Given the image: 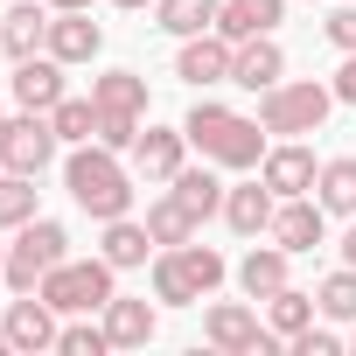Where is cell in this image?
<instances>
[{"label": "cell", "mask_w": 356, "mask_h": 356, "mask_svg": "<svg viewBox=\"0 0 356 356\" xmlns=\"http://www.w3.org/2000/svg\"><path fill=\"white\" fill-rule=\"evenodd\" d=\"M63 189H70V203H77L84 217H98V224L133 217V175H126V161H119L112 147H98V140L70 147V161H63Z\"/></svg>", "instance_id": "1"}, {"label": "cell", "mask_w": 356, "mask_h": 356, "mask_svg": "<svg viewBox=\"0 0 356 356\" xmlns=\"http://www.w3.org/2000/svg\"><path fill=\"white\" fill-rule=\"evenodd\" d=\"M182 133H189V147H196L203 161H217V168H231V175H252V168L266 161V126L245 119V112H231V105H217V98H203V105L182 119Z\"/></svg>", "instance_id": "2"}, {"label": "cell", "mask_w": 356, "mask_h": 356, "mask_svg": "<svg viewBox=\"0 0 356 356\" xmlns=\"http://www.w3.org/2000/svg\"><path fill=\"white\" fill-rule=\"evenodd\" d=\"M224 252H210V245H161L154 252V300L161 307H196V300H210L217 286H224Z\"/></svg>", "instance_id": "3"}, {"label": "cell", "mask_w": 356, "mask_h": 356, "mask_svg": "<svg viewBox=\"0 0 356 356\" xmlns=\"http://www.w3.org/2000/svg\"><path fill=\"white\" fill-rule=\"evenodd\" d=\"M112 280H119V266L98 252V259H63V266H49L35 293H42L56 314H105V300L119 293Z\"/></svg>", "instance_id": "4"}, {"label": "cell", "mask_w": 356, "mask_h": 356, "mask_svg": "<svg viewBox=\"0 0 356 356\" xmlns=\"http://www.w3.org/2000/svg\"><path fill=\"white\" fill-rule=\"evenodd\" d=\"M335 112V91L328 84H314V77H300V84H273V91H259V126L266 133H280V140H300V133H321V119Z\"/></svg>", "instance_id": "5"}, {"label": "cell", "mask_w": 356, "mask_h": 356, "mask_svg": "<svg viewBox=\"0 0 356 356\" xmlns=\"http://www.w3.org/2000/svg\"><path fill=\"white\" fill-rule=\"evenodd\" d=\"M63 259H70V231H63L56 217H29V224L15 231V245H8V286H15V293H35L42 273L63 266Z\"/></svg>", "instance_id": "6"}, {"label": "cell", "mask_w": 356, "mask_h": 356, "mask_svg": "<svg viewBox=\"0 0 356 356\" xmlns=\"http://www.w3.org/2000/svg\"><path fill=\"white\" fill-rule=\"evenodd\" d=\"M203 342L224 349V356H273V349H280V335L259 321L252 300H217V307L203 314Z\"/></svg>", "instance_id": "7"}, {"label": "cell", "mask_w": 356, "mask_h": 356, "mask_svg": "<svg viewBox=\"0 0 356 356\" xmlns=\"http://www.w3.org/2000/svg\"><path fill=\"white\" fill-rule=\"evenodd\" d=\"M56 126H49V112H22V119H8V133H0V168L8 175H42L49 161H56Z\"/></svg>", "instance_id": "8"}, {"label": "cell", "mask_w": 356, "mask_h": 356, "mask_svg": "<svg viewBox=\"0 0 356 356\" xmlns=\"http://www.w3.org/2000/svg\"><path fill=\"white\" fill-rule=\"evenodd\" d=\"M63 70H70V63H56L49 49H35V56H22V63H15V77H8V91H15V105H22V112H56V105L70 98V84H63Z\"/></svg>", "instance_id": "9"}, {"label": "cell", "mask_w": 356, "mask_h": 356, "mask_svg": "<svg viewBox=\"0 0 356 356\" xmlns=\"http://www.w3.org/2000/svg\"><path fill=\"white\" fill-rule=\"evenodd\" d=\"M231 56H238V42H231V35H217V29H203V35H182L175 77H182V84H196V91H210V84H231Z\"/></svg>", "instance_id": "10"}, {"label": "cell", "mask_w": 356, "mask_h": 356, "mask_svg": "<svg viewBox=\"0 0 356 356\" xmlns=\"http://www.w3.org/2000/svg\"><path fill=\"white\" fill-rule=\"evenodd\" d=\"M259 182H266L273 196H314V182H321V161H314V147H300V140H280V147H266V161H259Z\"/></svg>", "instance_id": "11"}, {"label": "cell", "mask_w": 356, "mask_h": 356, "mask_svg": "<svg viewBox=\"0 0 356 356\" xmlns=\"http://www.w3.org/2000/svg\"><path fill=\"white\" fill-rule=\"evenodd\" d=\"M273 245H286L293 259L300 252H314L321 238H328V210H321V196H280V210H273V231H266Z\"/></svg>", "instance_id": "12"}, {"label": "cell", "mask_w": 356, "mask_h": 356, "mask_svg": "<svg viewBox=\"0 0 356 356\" xmlns=\"http://www.w3.org/2000/svg\"><path fill=\"white\" fill-rule=\"evenodd\" d=\"M8 342H15V356H42V349H56V307L42 300V293H22V300H8Z\"/></svg>", "instance_id": "13"}, {"label": "cell", "mask_w": 356, "mask_h": 356, "mask_svg": "<svg viewBox=\"0 0 356 356\" xmlns=\"http://www.w3.org/2000/svg\"><path fill=\"white\" fill-rule=\"evenodd\" d=\"M56 63H91L105 49V29L91 22V8H56L49 15V42H42Z\"/></svg>", "instance_id": "14"}, {"label": "cell", "mask_w": 356, "mask_h": 356, "mask_svg": "<svg viewBox=\"0 0 356 356\" xmlns=\"http://www.w3.org/2000/svg\"><path fill=\"white\" fill-rule=\"evenodd\" d=\"M182 161H189V133H182V126H147V133L133 140V168L147 175V182H161V189L175 182V168H182Z\"/></svg>", "instance_id": "15"}, {"label": "cell", "mask_w": 356, "mask_h": 356, "mask_svg": "<svg viewBox=\"0 0 356 356\" xmlns=\"http://www.w3.org/2000/svg\"><path fill=\"white\" fill-rule=\"evenodd\" d=\"M280 77H286V49H280L273 35L238 42V56H231V84H238V91H273Z\"/></svg>", "instance_id": "16"}, {"label": "cell", "mask_w": 356, "mask_h": 356, "mask_svg": "<svg viewBox=\"0 0 356 356\" xmlns=\"http://www.w3.org/2000/svg\"><path fill=\"white\" fill-rule=\"evenodd\" d=\"M49 0H8V22H0V42H8V63H22V56H35L42 42H49Z\"/></svg>", "instance_id": "17"}, {"label": "cell", "mask_w": 356, "mask_h": 356, "mask_svg": "<svg viewBox=\"0 0 356 356\" xmlns=\"http://www.w3.org/2000/svg\"><path fill=\"white\" fill-rule=\"evenodd\" d=\"M273 210H280V196H273L266 182H238V189H224V224H231L238 238H266V231H273Z\"/></svg>", "instance_id": "18"}, {"label": "cell", "mask_w": 356, "mask_h": 356, "mask_svg": "<svg viewBox=\"0 0 356 356\" xmlns=\"http://www.w3.org/2000/svg\"><path fill=\"white\" fill-rule=\"evenodd\" d=\"M286 259H293L286 245H252V252L238 259V286H245V300H273L280 286H293V280H286Z\"/></svg>", "instance_id": "19"}, {"label": "cell", "mask_w": 356, "mask_h": 356, "mask_svg": "<svg viewBox=\"0 0 356 356\" xmlns=\"http://www.w3.org/2000/svg\"><path fill=\"white\" fill-rule=\"evenodd\" d=\"M168 189H175V203H182V210H189L196 224L224 210V182H217V161H203V168H189V161H182V168H175V182H168Z\"/></svg>", "instance_id": "20"}, {"label": "cell", "mask_w": 356, "mask_h": 356, "mask_svg": "<svg viewBox=\"0 0 356 356\" xmlns=\"http://www.w3.org/2000/svg\"><path fill=\"white\" fill-rule=\"evenodd\" d=\"M154 328H161V314H154L147 300H126V293L105 300V335H112V349H147Z\"/></svg>", "instance_id": "21"}, {"label": "cell", "mask_w": 356, "mask_h": 356, "mask_svg": "<svg viewBox=\"0 0 356 356\" xmlns=\"http://www.w3.org/2000/svg\"><path fill=\"white\" fill-rule=\"evenodd\" d=\"M280 15H286V0H224V8H217V35L252 42V35H273Z\"/></svg>", "instance_id": "22"}, {"label": "cell", "mask_w": 356, "mask_h": 356, "mask_svg": "<svg viewBox=\"0 0 356 356\" xmlns=\"http://www.w3.org/2000/svg\"><path fill=\"white\" fill-rule=\"evenodd\" d=\"M98 252H105L119 273H133V266H147L161 245H154V231H147V224H133V217H112V224H105V238H98Z\"/></svg>", "instance_id": "23"}, {"label": "cell", "mask_w": 356, "mask_h": 356, "mask_svg": "<svg viewBox=\"0 0 356 356\" xmlns=\"http://www.w3.org/2000/svg\"><path fill=\"white\" fill-rule=\"evenodd\" d=\"M314 196H321V210H328V217H356V154H335V161H321V182H314Z\"/></svg>", "instance_id": "24"}, {"label": "cell", "mask_w": 356, "mask_h": 356, "mask_svg": "<svg viewBox=\"0 0 356 356\" xmlns=\"http://www.w3.org/2000/svg\"><path fill=\"white\" fill-rule=\"evenodd\" d=\"M91 98H98V112H147V77L140 70H105V77H91Z\"/></svg>", "instance_id": "25"}, {"label": "cell", "mask_w": 356, "mask_h": 356, "mask_svg": "<svg viewBox=\"0 0 356 356\" xmlns=\"http://www.w3.org/2000/svg\"><path fill=\"white\" fill-rule=\"evenodd\" d=\"M217 8L224 0H154V22L168 35H203V29H217Z\"/></svg>", "instance_id": "26"}, {"label": "cell", "mask_w": 356, "mask_h": 356, "mask_svg": "<svg viewBox=\"0 0 356 356\" xmlns=\"http://www.w3.org/2000/svg\"><path fill=\"white\" fill-rule=\"evenodd\" d=\"M314 314H321V307H314V293H300V286H280V293L266 300V321H273V335H280V342H293Z\"/></svg>", "instance_id": "27"}, {"label": "cell", "mask_w": 356, "mask_h": 356, "mask_svg": "<svg viewBox=\"0 0 356 356\" xmlns=\"http://www.w3.org/2000/svg\"><path fill=\"white\" fill-rule=\"evenodd\" d=\"M35 175H8V168H0V231H22L29 217H42L35 210Z\"/></svg>", "instance_id": "28"}, {"label": "cell", "mask_w": 356, "mask_h": 356, "mask_svg": "<svg viewBox=\"0 0 356 356\" xmlns=\"http://www.w3.org/2000/svg\"><path fill=\"white\" fill-rule=\"evenodd\" d=\"M147 231H154V245H189V238H196V217L175 203V189H168V196L147 203Z\"/></svg>", "instance_id": "29"}, {"label": "cell", "mask_w": 356, "mask_h": 356, "mask_svg": "<svg viewBox=\"0 0 356 356\" xmlns=\"http://www.w3.org/2000/svg\"><path fill=\"white\" fill-rule=\"evenodd\" d=\"M49 126H56V140H63V147L98 140V98H63V105L49 112Z\"/></svg>", "instance_id": "30"}, {"label": "cell", "mask_w": 356, "mask_h": 356, "mask_svg": "<svg viewBox=\"0 0 356 356\" xmlns=\"http://www.w3.org/2000/svg\"><path fill=\"white\" fill-rule=\"evenodd\" d=\"M314 307H321V321H356V266H335L314 286Z\"/></svg>", "instance_id": "31"}, {"label": "cell", "mask_w": 356, "mask_h": 356, "mask_svg": "<svg viewBox=\"0 0 356 356\" xmlns=\"http://www.w3.org/2000/svg\"><path fill=\"white\" fill-rule=\"evenodd\" d=\"M56 349H63V356H105V349H112V335H105V321H98V328H91V321H63Z\"/></svg>", "instance_id": "32"}, {"label": "cell", "mask_w": 356, "mask_h": 356, "mask_svg": "<svg viewBox=\"0 0 356 356\" xmlns=\"http://www.w3.org/2000/svg\"><path fill=\"white\" fill-rule=\"evenodd\" d=\"M133 140H140V119H133V112H98V147L133 154Z\"/></svg>", "instance_id": "33"}, {"label": "cell", "mask_w": 356, "mask_h": 356, "mask_svg": "<svg viewBox=\"0 0 356 356\" xmlns=\"http://www.w3.org/2000/svg\"><path fill=\"white\" fill-rule=\"evenodd\" d=\"M286 349H293V356H342V335H335V328H321V321H307Z\"/></svg>", "instance_id": "34"}, {"label": "cell", "mask_w": 356, "mask_h": 356, "mask_svg": "<svg viewBox=\"0 0 356 356\" xmlns=\"http://www.w3.org/2000/svg\"><path fill=\"white\" fill-rule=\"evenodd\" d=\"M321 35H328V42H335V49L349 56V49H356V8H335V15L321 22Z\"/></svg>", "instance_id": "35"}, {"label": "cell", "mask_w": 356, "mask_h": 356, "mask_svg": "<svg viewBox=\"0 0 356 356\" xmlns=\"http://www.w3.org/2000/svg\"><path fill=\"white\" fill-rule=\"evenodd\" d=\"M328 91H335V105H356V49L342 56V70H335V84H328Z\"/></svg>", "instance_id": "36"}, {"label": "cell", "mask_w": 356, "mask_h": 356, "mask_svg": "<svg viewBox=\"0 0 356 356\" xmlns=\"http://www.w3.org/2000/svg\"><path fill=\"white\" fill-rule=\"evenodd\" d=\"M342 266H356V217H349V231H342Z\"/></svg>", "instance_id": "37"}, {"label": "cell", "mask_w": 356, "mask_h": 356, "mask_svg": "<svg viewBox=\"0 0 356 356\" xmlns=\"http://www.w3.org/2000/svg\"><path fill=\"white\" fill-rule=\"evenodd\" d=\"M112 8H126V15H140V8H154V0H112Z\"/></svg>", "instance_id": "38"}, {"label": "cell", "mask_w": 356, "mask_h": 356, "mask_svg": "<svg viewBox=\"0 0 356 356\" xmlns=\"http://www.w3.org/2000/svg\"><path fill=\"white\" fill-rule=\"evenodd\" d=\"M49 8H91V0H49Z\"/></svg>", "instance_id": "39"}, {"label": "cell", "mask_w": 356, "mask_h": 356, "mask_svg": "<svg viewBox=\"0 0 356 356\" xmlns=\"http://www.w3.org/2000/svg\"><path fill=\"white\" fill-rule=\"evenodd\" d=\"M0 286H8V245H0Z\"/></svg>", "instance_id": "40"}, {"label": "cell", "mask_w": 356, "mask_h": 356, "mask_svg": "<svg viewBox=\"0 0 356 356\" xmlns=\"http://www.w3.org/2000/svg\"><path fill=\"white\" fill-rule=\"evenodd\" d=\"M0 356H15V342H8V328H0Z\"/></svg>", "instance_id": "41"}, {"label": "cell", "mask_w": 356, "mask_h": 356, "mask_svg": "<svg viewBox=\"0 0 356 356\" xmlns=\"http://www.w3.org/2000/svg\"><path fill=\"white\" fill-rule=\"evenodd\" d=\"M0 133H8V112H0Z\"/></svg>", "instance_id": "42"}, {"label": "cell", "mask_w": 356, "mask_h": 356, "mask_svg": "<svg viewBox=\"0 0 356 356\" xmlns=\"http://www.w3.org/2000/svg\"><path fill=\"white\" fill-rule=\"evenodd\" d=\"M0 56H8V42H0Z\"/></svg>", "instance_id": "43"}, {"label": "cell", "mask_w": 356, "mask_h": 356, "mask_svg": "<svg viewBox=\"0 0 356 356\" xmlns=\"http://www.w3.org/2000/svg\"><path fill=\"white\" fill-rule=\"evenodd\" d=\"M349 349H356V335H349Z\"/></svg>", "instance_id": "44"}, {"label": "cell", "mask_w": 356, "mask_h": 356, "mask_svg": "<svg viewBox=\"0 0 356 356\" xmlns=\"http://www.w3.org/2000/svg\"><path fill=\"white\" fill-rule=\"evenodd\" d=\"M0 8H8V0H0Z\"/></svg>", "instance_id": "45"}]
</instances>
